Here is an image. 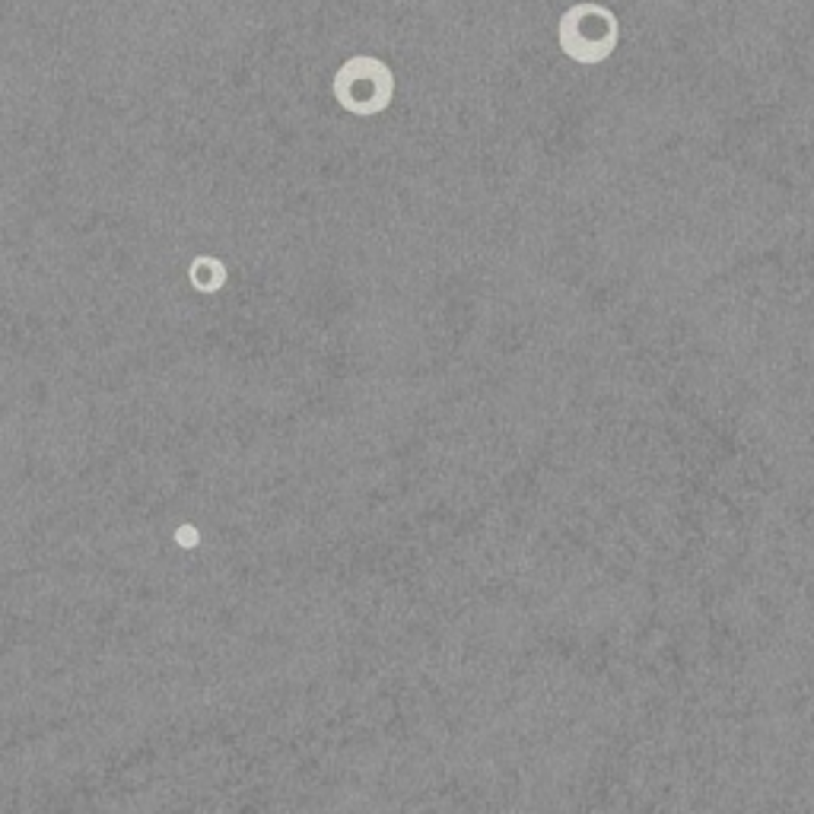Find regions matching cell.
I'll return each mask as SVG.
<instances>
[{
  "label": "cell",
  "mask_w": 814,
  "mask_h": 814,
  "mask_svg": "<svg viewBox=\"0 0 814 814\" xmlns=\"http://www.w3.org/2000/svg\"><path fill=\"white\" fill-rule=\"evenodd\" d=\"M395 96V73L386 61L356 54L337 71L335 77V99L341 102L350 115H378L388 109Z\"/></svg>",
  "instance_id": "6da1fadb"
},
{
  "label": "cell",
  "mask_w": 814,
  "mask_h": 814,
  "mask_svg": "<svg viewBox=\"0 0 814 814\" xmlns=\"http://www.w3.org/2000/svg\"><path fill=\"white\" fill-rule=\"evenodd\" d=\"M226 280V268L223 262H217V258H197L195 264H191V284L197 287V290L211 293V290H220Z\"/></svg>",
  "instance_id": "7a4b0ae2"
}]
</instances>
